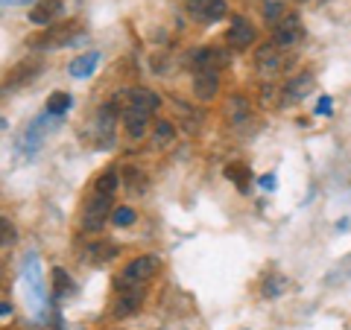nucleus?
<instances>
[{
	"label": "nucleus",
	"mask_w": 351,
	"mask_h": 330,
	"mask_svg": "<svg viewBox=\"0 0 351 330\" xmlns=\"http://www.w3.org/2000/svg\"><path fill=\"white\" fill-rule=\"evenodd\" d=\"M316 114H331V97H322V100H319V105H316Z\"/></svg>",
	"instance_id": "obj_29"
},
{
	"label": "nucleus",
	"mask_w": 351,
	"mask_h": 330,
	"mask_svg": "<svg viewBox=\"0 0 351 330\" xmlns=\"http://www.w3.org/2000/svg\"><path fill=\"white\" fill-rule=\"evenodd\" d=\"M184 6H188V12L199 21V24H217V21L228 12L226 0H184Z\"/></svg>",
	"instance_id": "obj_5"
},
{
	"label": "nucleus",
	"mask_w": 351,
	"mask_h": 330,
	"mask_svg": "<svg viewBox=\"0 0 351 330\" xmlns=\"http://www.w3.org/2000/svg\"><path fill=\"white\" fill-rule=\"evenodd\" d=\"M217 91H219L217 71H196V76H193V94L208 103V100H214V97H217Z\"/></svg>",
	"instance_id": "obj_10"
},
{
	"label": "nucleus",
	"mask_w": 351,
	"mask_h": 330,
	"mask_svg": "<svg viewBox=\"0 0 351 330\" xmlns=\"http://www.w3.org/2000/svg\"><path fill=\"white\" fill-rule=\"evenodd\" d=\"M71 94H64V91H56V94H50V100H47V112L53 114V117H62L64 112L71 108Z\"/></svg>",
	"instance_id": "obj_18"
},
{
	"label": "nucleus",
	"mask_w": 351,
	"mask_h": 330,
	"mask_svg": "<svg viewBox=\"0 0 351 330\" xmlns=\"http://www.w3.org/2000/svg\"><path fill=\"white\" fill-rule=\"evenodd\" d=\"M53 292L59 295V299H64V295H71L73 292V281H71V275L64 272V269H53Z\"/></svg>",
	"instance_id": "obj_17"
},
{
	"label": "nucleus",
	"mask_w": 351,
	"mask_h": 330,
	"mask_svg": "<svg viewBox=\"0 0 351 330\" xmlns=\"http://www.w3.org/2000/svg\"><path fill=\"white\" fill-rule=\"evenodd\" d=\"M59 126V117H53L47 108H44V114H38L36 120H29V123L21 129V135L15 140V149H18V155H24V158H32L36 152L41 149L44 144V138L50 135L53 129Z\"/></svg>",
	"instance_id": "obj_1"
},
{
	"label": "nucleus",
	"mask_w": 351,
	"mask_h": 330,
	"mask_svg": "<svg viewBox=\"0 0 351 330\" xmlns=\"http://www.w3.org/2000/svg\"><path fill=\"white\" fill-rule=\"evenodd\" d=\"M158 94L149 91V88H132L129 91V108L132 112H144V114H152L158 108Z\"/></svg>",
	"instance_id": "obj_11"
},
{
	"label": "nucleus",
	"mask_w": 351,
	"mask_h": 330,
	"mask_svg": "<svg viewBox=\"0 0 351 330\" xmlns=\"http://www.w3.org/2000/svg\"><path fill=\"white\" fill-rule=\"evenodd\" d=\"M138 219V214L132 211L129 205H123V207H114V214H112V223L117 225V228H126V225H132Z\"/></svg>",
	"instance_id": "obj_22"
},
{
	"label": "nucleus",
	"mask_w": 351,
	"mask_h": 330,
	"mask_svg": "<svg viewBox=\"0 0 351 330\" xmlns=\"http://www.w3.org/2000/svg\"><path fill=\"white\" fill-rule=\"evenodd\" d=\"M281 12H284V3H281V0H269V3L263 6V18H267L269 24H278V21L284 18Z\"/></svg>",
	"instance_id": "obj_24"
},
{
	"label": "nucleus",
	"mask_w": 351,
	"mask_h": 330,
	"mask_svg": "<svg viewBox=\"0 0 351 330\" xmlns=\"http://www.w3.org/2000/svg\"><path fill=\"white\" fill-rule=\"evenodd\" d=\"M32 76H36V64L32 62H24V64H18V68L12 71V82H6V88L12 85V88H18V85H24V82H29Z\"/></svg>",
	"instance_id": "obj_20"
},
{
	"label": "nucleus",
	"mask_w": 351,
	"mask_h": 330,
	"mask_svg": "<svg viewBox=\"0 0 351 330\" xmlns=\"http://www.w3.org/2000/svg\"><path fill=\"white\" fill-rule=\"evenodd\" d=\"M126 184H129V190H135V193H144V187H147V179L141 175L138 170H126Z\"/></svg>",
	"instance_id": "obj_25"
},
{
	"label": "nucleus",
	"mask_w": 351,
	"mask_h": 330,
	"mask_svg": "<svg viewBox=\"0 0 351 330\" xmlns=\"http://www.w3.org/2000/svg\"><path fill=\"white\" fill-rule=\"evenodd\" d=\"M255 68H258V73H263V76L278 73L281 56H278V44H276V41H272V44H263V47L255 53Z\"/></svg>",
	"instance_id": "obj_9"
},
{
	"label": "nucleus",
	"mask_w": 351,
	"mask_h": 330,
	"mask_svg": "<svg viewBox=\"0 0 351 330\" xmlns=\"http://www.w3.org/2000/svg\"><path fill=\"white\" fill-rule=\"evenodd\" d=\"M193 64L196 71H217L219 64H226V53H219L214 47H202L193 53Z\"/></svg>",
	"instance_id": "obj_14"
},
{
	"label": "nucleus",
	"mask_w": 351,
	"mask_h": 330,
	"mask_svg": "<svg viewBox=\"0 0 351 330\" xmlns=\"http://www.w3.org/2000/svg\"><path fill=\"white\" fill-rule=\"evenodd\" d=\"M311 88H313V76L311 73H302V76H295V79L284 88V94L290 97V100H302V97L311 94Z\"/></svg>",
	"instance_id": "obj_16"
},
{
	"label": "nucleus",
	"mask_w": 351,
	"mask_h": 330,
	"mask_svg": "<svg viewBox=\"0 0 351 330\" xmlns=\"http://www.w3.org/2000/svg\"><path fill=\"white\" fill-rule=\"evenodd\" d=\"M97 64H100V53H97V50H88V53L76 56V59L68 64V73L73 76V79H88V76L97 71Z\"/></svg>",
	"instance_id": "obj_12"
},
{
	"label": "nucleus",
	"mask_w": 351,
	"mask_h": 330,
	"mask_svg": "<svg viewBox=\"0 0 351 330\" xmlns=\"http://www.w3.org/2000/svg\"><path fill=\"white\" fill-rule=\"evenodd\" d=\"M0 225H3V246H9V243H12V240H15V228L9 225V219H3V223H0Z\"/></svg>",
	"instance_id": "obj_28"
},
{
	"label": "nucleus",
	"mask_w": 351,
	"mask_h": 330,
	"mask_svg": "<svg viewBox=\"0 0 351 330\" xmlns=\"http://www.w3.org/2000/svg\"><path fill=\"white\" fill-rule=\"evenodd\" d=\"M261 187L263 190H276V175H261Z\"/></svg>",
	"instance_id": "obj_30"
},
{
	"label": "nucleus",
	"mask_w": 351,
	"mask_h": 330,
	"mask_svg": "<svg viewBox=\"0 0 351 330\" xmlns=\"http://www.w3.org/2000/svg\"><path fill=\"white\" fill-rule=\"evenodd\" d=\"M21 3H32V0H3V6H21Z\"/></svg>",
	"instance_id": "obj_32"
},
{
	"label": "nucleus",
	"mask_w": 351,
	"mask_h": 330,
	"mask_svg": "<svg viewBox=\"0 0 351 330\" xmlns=\"http://www.w3.org/2000/svg\"><path fill=\"white\" fill-rule=\"evenodd\" d=\"M252 41H255V27H252L243 15H234L232 27H228V32H226V44L234 47V50H246Z\"/></svg>",
	"instance_id": "obj_7"
},
{
	"label": "nucleus",
	"mask_w": 351,
	"mask_h": 330,
	"mask_svg": "<svg viewBox=\"0 0 351 330\" xmlns=\"http://www.w3.org/2000/svg\"><path fill=\"white\" fill-rule=\"evenodd\" d=\"M123 126H126V135H129V138H144V135H147V126H149V114L132 112V108H126Z\"/></svg>",
	"instance_id": "obj_15"
},
{
	"label": "nucleus",
	"mask_w": 351,
	"mask_h": 330,
	"mask_svg": "<svg viewBox=\"0 0 351 330\" xmlns=\"http://www.w3.org/2000/svg\"><path fill=\"white\" fill-rule=\"evenodd\" d=\"M302 36H304V27H302L299 15H284L276 24V44L278 47H293V44L302 41Z\"/></svg>",
	"instance_id": "obj_6"
},
{
	"label": "nucleus",
	"mask_w": 351,
	"mask_h": 330,
	"mask_svg": "<svg viewBox=\"0 0 351 330\" xmlns=\"http://www.w3.org/2000/svg\"><path fill=\"white\" fill-rule=\"evenodd\" d=\"M62 9L64 3L62 0H41V3L32 6V12H29V24H36V27H47L53 24L59 15H62Z\"/></svg>",
	"instance_id": "obj_8"
},
{
	"label": "nucleus",
	"mask_w": 351,
	"mask_h": 330,
	"mask_svg": "<svg viewBox=\"0 0 351 330\" xmlns=\"http://www.w3.org/2000/svg\"><path fill=\"white\" fill-rule=\"evenodd\" d=\"M117 255V249L114 246H106V243H97V246H88L85 249V257L91 260V263H100L106 257H114Z\"/></svg>",
	"instance_id": "obj_21"
},
{
	"label": "nucleus",
	"mask_w": 351,
	"mask_h": 330,
	"mask_svg": "<svg viewBox=\"0 0 351 330\" xmlns=\"http://www.w3.org/2000/svg\"><path fill=\"white\" fill-rule=\"evenodd\" d=\"M237 167H240V164H234V167H228V170H226V175H228V179H234V181H237L240 190H246V179H249V175H243Z\"/></svg>",
	"instance_id": "obj_26"
},
{
	"label": "nucleus",
	"mask_w": 351,
	"mask_h": 330,
	"mask_svg": "<svg viewBox=\"0 0 351 330\" xmlns=\"http://www.w3.org/2000/svg\"><path fill=\"white\" fill-rule=\"evenodd\" d=\"M284 290V278H267V287H263V295H278Z\"/></svg>",
	"instance_id": "obj_27"
},
{
	"label": "nucleus",
	"mask_w": 351,
	"mask_h": 330,
	"mask_svg": "<svg viewBox=\"0 0 351 330\" xmlns=\"http://www.w3.org/2000/svg\"><path fill=\"white\" fill-rule=\"evenodd\" d=\"M21 281H24V299L29 304L32 316L44 318V316H47V292H44L41 269H38V257L36 255H27L24 269H21Z\"/></svg>",
	"instance_id": "obj_2"
},
{
	"label": "nucleus",
	"mask_w": 351,
	"mask_h": 330,
	"mask_svg": "<svg viewBox=\"0 0 351 330\" xmlns=\"http://www.w3.org/2000/svg\"><path fill=\"white\" fill-rule=\"evenodd\" d=\"M156 272H158V257L141 255L135 260H129V266L117 275V290H141Z\"/></svg>",
	"instance_id": "obj_3"
},
{
	"label": "nucleus",
	"mask_w": 351,
	"mask_h": 330,
	"mask_svg": "<svg viewBox=\"0 0 351 330\" xmlns=\"http://www.w3.org/2000/svg\"><path fill=\"white\" fill-rule=\"evenodd\" d=\"M141 301H144V295H141V290H120L117 301H114V316L117 318H126V316H135Z\"/></svg>",
	"instance_id": "obj_13"
},
{
	"label": "nucleus",
	"mask_w": 351,
	"mask_h": 330,
	"mask_svg": "<svg viewBox=\"0 0 351 330\" xmlns=\"http://www.w3.org/2000/svg\"><path fill=\"white\" fill-rule=\"evenodd\" d=\"M112 214H114L112 211V196L94 193L82 207V228L85 231H100L106 225V219H112Z\"/></svg>",
	"instance_id": "obj_4"
},
{
	"label": "nucleus",
	"mask_w": 351,
	"mask_h": 330,
	"mask_svg": "<svg viewBox=\"0 0 351 330\" xmlns=\"http://www.w3.org/2000/svg\"><path fill=\"white\" fill-rule=\"evenodd\" d=\"M173 135H176V129H173L170 120H156V140L158 144H170Z\"/></svg>",
	"instance_id": "obj_23"
},
{
	"label": "nucleus",
	"mask_w": 351,
	"mask_h": 330,
	"mask_svg": "<svg viewBox=\"0 0 351 330\" xmlns=\"http://www.w3.org/2000/svg\"><path fill=\"white\" fill-rule=\"evenodd\" d=\"M9 313H12V304H9V301H3V304H0V316H3V318H9Z\"/></svg>",
	"instance_id": "obj_31"
},
{
	"label": "nucleus",
	"mask_w": 351,
	"mask_h": 330,
	"mask_svg": "<svg viewBox=\"0 0 351 330\" xmlns=\"http://www.w3.org/2000/svg\"><path fill=\"white\" fill-rule=\"evenodd\" d=\"M117 190V173L114 170H108V173H103L100 179L94 181V193H103V196H112Z\"/></svg>",
	"instance_id": "obj_19"
}]
</instances>
